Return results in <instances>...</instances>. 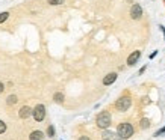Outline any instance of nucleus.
<instances>
[{"label":"nucleus","instance_id":"nucleus-1","mask_svg":"<svg viewBox=\"0 0 165 140\" xmlns=\"http://www.w3.org/2000/svg\"><path fill=\"white\" fill-rule=\"evenodd\" d=\"M111 122H112V118H111V113L109 112H100V113L97 114V119H96V123L98 128H102V130H108L109 127H111Z\"/></svg>","mask_w":165,"mask_h":140},{"label":"nucleus","instance_id":"nucleus-2","mask_svg":"<svg viewBox=\"0 0 165 140\" xmlns=\"http://www.w3.org/2000/svg\"><path fill=\"white\" fill-rule=\"evenodd\" d=\"M132 105V98L129 95H124V96H120L117 101H115V109L118 112H127L130 109Z\"/></svg>","mask_w":165,"mask_h":140},{"label":"nucleus","instance_id":"nucleus-3","mask_svg":"<svg viewBox=\"0 0 165 140\" xmlns=\"http://www.w3.org/2000/svg\"><path fill=\"white\" fill-rule=\"evenodd\" d=\"M117 133H118V136H120L121 139H129V137L133 136V127H132L129 122H123L118 125Z\"/></svg>","mask_w":165,"mask_h":140},{"label":"nucleus","instance_id":"nucleus-4","mask_svg":"<svg viewBox=\"0 0 165 140\" xmlns=\"http://www.w3.org/2000/svg\"><path fill=\"white\" fill-rule=\"evenodd\" d=\"M142 14H144L142 6H141L139 3H133L132 8H130V18L132 20H141V18H142Z\"/></svg>","mask_w":165,"mask_h":140},{"label":"nucleus","instance_id":"nucleus-5","mask_svg":"<svg viewBox=\"0 0 165 140\" xmlns=\"http://www.w3.org/2000/svg\"><path fill=\"white\" fill-rule=\"evenodd\" d=\"M32 114H34V118H35L36 122H41L44 118H45V107H44L43 104H38L34 109V113Z\"/></svg>","mask_w":165,"mask_h":140},{"label":"nucleus","instance_id":"nucleus-6","mask_svg":"<svg viewBox=\"0 0 165 140\" xmlns=\"http://www.w3.org/2000/svg\"><path fill=\"white\" fill-rule=\"evenodd\" d=\"M117 79H118L117 72H109V74H106L103 77V84L104 86H111V84H114L117 81Z\"/></svg>","mask_w":165,"mask_h":140},{"label":"nucleus","instance_id":"nucleus-7","mask_svg":"<svg viewBox=\"0 0 165 140\" xmlns=\"http://www.w3.org/2000/svg\"><path fill=\"white\" fill-rule=\"evenodd\" d=\"M102 139L103 140H123L120 136H118V133H114V131H109V130H104L102 133Z\"/></svg>","mask_w":165,"mask_h":140},{"label":"nucleus","instance_id":"nucleus-8","mask_svg":"<svg viewBox=\"0 0 165 140\" xmlns=\"http://www.w3.org/2000/svg\"><path fill=\"white\" fill-rule=\"evenodd\" d=\"M139 57H141V51H133V53H130L129 54V57H127V65L129 66H133L135 63H138V60H139Z\"/></svg>","mask_w":165,"mask_h":140},{"label":"nucleus","instance_id":"nucleus-9","mask_svg":"<svg viewBox=\"0 0 165 140\" xmlns=\"http://www.w3.org/2000/svg\"><path fill=\"white\" fill-rule=\"evenodd\" d=\"M32 113H34V110H32L30 107L24 105V107H21V109H20V113H18V114H20V118H21V119H27V118H29Z\"/></svg>","mask_w":165,"mask_h":140},{"label":"nucleus","instance_id":"nucleus-10","mask_svg":"<svg viewBox=\"0 0 165 140\" xmlns=\"http://www.w3.org/2000/svg\"><path fill=\"white\" fill-rule=\"evenodd\" d=\"M30 140H44V133L43 131H34L30 134Z\"/></svg>","mask_w":165,"mask_h":140},{"label":"nucleus","instance_id":"nucleus-11","mask_svg":"<svg viewBox=\"0 0 165 140\" xmlns=\"http://www.w3.org/2000/svg\"><path fill=\"white\" fill-rule=\"evenodd\" d=\"M53 99H55V103H58V104L64 103V94H62V92H56V94L53 95Z\"/></svg>","mask_w":165,"mask_h":140},{"label":"nucleus","instance_id":"nucleus-12","mask_svg":"<svg viewBox=\"0 0 165 140\" xmlns=\"http://www.w3.org/2000/svg\"><path fill=\"white\" fill-rule=\"evenodd\" d=\"M148 127H150V121H148L147 118L141 119V128H142V130H146V128H148Z\"/></svg>","mask_w":165,"mask_h":140},{"label":"nucleus","instance_id":"nucleus-13","mask_svg":"<svg viewBox=\"0 0 165 140\" xmlns=\"http://www.w3.org/2000/svg\"><path fill=\"white\" fill-rule=\"evenodd\" d=\"M6 103H8V105L15 104V103H17V96H15V95H9V96H8V101H6Z\"/></svg>","mask_w":165,"mask_h":140},{"label":"nucleus","instance_id":"nucleus-14","mask_svg":"<svg viewBox=\"0 0 165 140\" xmlns=\"http://www.w3.org/2000/svg\"><path fill=\"white\" fill-rule=\"evenodd\" d=\"M49 2V5H52V6H58V5H62L65 0H47Z\"/></svg>","mask_w":165,"mask_h":140},{"label":"nucleus","instance_id":"nucleus-15","mask_svg":"<svg viewBox=\"0 0 165 140\" xmlns=\"http://www.w3.org/2000/svg\"><path fill=\"white\" fill-rule=\"evenodd\" d=\"M9 17V12H2L0 14V23H3V21H6Z\"/></svg>","mask_w":165,"mask_h":140},{"label":"nucleus","instance_id":"nucleus-16","mask_svg":"<svg viewBox=\"0 0 165 140\" xmlns=\"http://www.w3.org/2000/svg\"><path fill=\"white\" fill-rule=\"evenodd\" d=\"M47 134H49V137H53V136H55V127H53V125H50V127L47 128Z\"/></svg>","mask_w":165,"mask_h":140},{"label":"nucleus","instance_id":"nucleus-17","mask_svg":"<svg viewBox=\"0 0 165 140\" xmlns=\"http://www.w3.org/2000/svg\"><path fill=\"white\" fill-rule=\"evenodd\" d=\"M5 131H6V125L3 121H0V134H3Z\"/></svg>","mask_w":165,"mask_h":140},{"label":"nucleus","instance_id":"nucleus-18","mask_svg":"<svg viewBox=\"0 0 165 140\" xmlns=\"http://www.w3.org/2000/svg\"><path fill=\"white\" fill-rule=\"evenodd\" d=\"M164 133H165V127L162 128V130H159V131H157L156 134H155V136H161V134H164Z\"/></svg>","mask_w":165,"mask_h":140},{"label":"nucleus","instance_id":"nucleus-19","mask_svg":"<svg viewBox=\"0 0 165 140\" xmlns=\"http://www.w3.org/2000/svg\"><path fill=\"white\" fill-rule=\"evenodd\" d=\"M3 90H5V86H3V83H2V81H0V94H2V92H3Z\"/></svg>","mask_w":165,"mask_h":140},{"label":"nucleus","instance_id":"nucleus-20","mask_svg":"<svg viewBox=\"0 0 165 140\" xmlns=\"http://www.w3.org/2000/svg\"><path fill=\"white\" fill-rule=\"evenodd\" d=\"M147 70V66H142V68H141V70H139V74H144V71Z\"/></svg>","mask_w":165,"mask_h":140},{"label":"nucleus","instance_id":"nucleus-21","mask_svg":"<svg viewBox=\"0 0 165 140\" xmlns=\"http://www.w3.org/2000/svg\"><path fill=\"white\" fill-rule=\"evenodd\" d=\"M156 54H157V51H153L152 54H150V59H153V57H156Z\"/></svg>","mask_w":165,"mask_h":140},{"label":"nucleus","instance_id":"nucleus-22","mask_svg":"<svg viewBox=\"0 0 165 140\" xmlns=\"http://www.w3.org/2000/svg\"><path fill=\"white\" fill-rule=\"evenodd\" d=\"M79 140H91V139H89V137H87V136H82Z\"/></svg>","mask_w":165,"mask_h":140},{"label":"nucleus","instance_id":"nucleus-23","mask_svg":"<svg viewBox=\"0 0 165 140\" xmlns=\"http://www.w3.org/2000/svg\"><path fill=\"white\" fill-rule=\"evenodd\" d=\"M161 27V30H162V33H164V38H165V27L164 26H159Z\"/></svg>","mask_w":165,"mask_h":140}]
</instances>
